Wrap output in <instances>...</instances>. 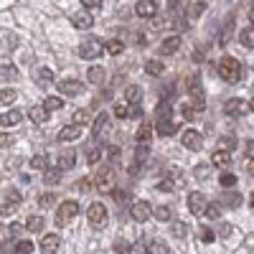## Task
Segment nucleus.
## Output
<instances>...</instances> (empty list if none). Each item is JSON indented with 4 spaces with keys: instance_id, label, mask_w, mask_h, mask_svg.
Listing matches in <instances>:
<instances>
[{
    "instance_id": "22",
    "label": "nucleus",
    "mask_w": 254,
    "mask_h": 254,
    "mask_svg": "<svg viewBox=\"0 0 254 254\" xmlns=\"http://www.w3.org/2000/svg\"><path fill=\"white\" fill-rule=\"evenodd\" d=\"M54 81V74H51V69H36V84L38 87H49V84Z\"/></svg>"
},
{
    "instance_id": "32",
    "label": "nucleus",
    "mask_w": 254,
    "mask_h": 254,
    "mask_svg": "<svg viewBox=\"0 0 254 254\" xmlns=\"http://www.w3.org/2000/svg\"><path fill=\"white\" fill-rule=\"evenodd\" d=\"M147 252L150 254H168V244L160 242V239H153L150 244H147Z\"/></svg>"
},
{
    "instance_id": "10",
    "label": "nucleus",
    "mask_w": 254,
    "mask_h": 254,
    "mask_svg": "<svg viewBox=\"0 0 254 254\" xmlns=\"http://www.w3.org/2000/svg\"><path fill=\"white\" fill-rule=\"evenodd\" d=\"M183 147H188V150H201L203 147V140H201V132H196V130H186L183 132Z\"/></svg>"
},
{
    "instance_id": "59",
    "label": "nucleus",
    "mask_w": 254,
    "mask_h": 254,
    "mask_svg": "<svg viewBox=\"0 0 254 254\" xmlns=\"http://www.w3.org/2000/svg\"><path fill=\"white\" fill-rule=\"evenodd\" d=\"M249 20H252V26H254V5L249 8Z\"/></svg>"
},
{
    "instance_id": "60",
    "label": "nucleus",
    "mask_w": 254,
    "mask_h": 254,
    "mask_svg": "<svg viewBox=\"0 0 254 254\" xmlns=\"http://www.w3.org/2000/svg\"><path fill=\"white\" fill-rule=\"evenodd\" d=\"M249 107H252V112H254V99H252V102H249Z\"/></svg>"
},
{
    "instance_id": "46",
    "label": "nucleus",
    "mask_w": 254,
    "mask_h": 254,
    "mask_svg": "<svg viewBox=\"0 0 254 254\" xmlns=\"http://www.w3.org/2000/svg\"><path fill=\"white\" fill-rule=\"evenodd\" d=\"M198 115V107H193V104H183V117L186 120H196Z\"/></svg>"
},
{
    "instance_id": "45",
    "label": "nucleus",
    "mask_w": 254,
    "mask_h": 254,
    "mask_svg": "<svg viewBox=\"0 0 254 254\" xmlns=\"http://www.w3.org/2000/svg\"><path fill=\"white\" fill-rule=\"evenodd\" d=\"M13 99H15V92L3 87V92H0V102H3V107H5V104H13Z\"/></svg>"
},
{
    "instance_id": "43",
    "label": "nucleus",
    "mask_w": 254,
    "mask_h": 254,
    "mask_svg": "<svg viewBox=\"0 0 254 254\" xmlns=\"http://www.w3.org/2000/svg\"><path fill=\"white\" fill-rule=\"evenodd\" d=\"M26 229L28 231H41V229H44V219H41V216H31L28 224H26Z\"/></svg>"
},
{
    "instance_id": "3",
    "label": "nucleus",
    "mask_w": 254,
    "mask_h": 254,
    "mask_svg": "<svg viewBox=\"0 0 254 254\" xmlns=\"http://www.w3.org/2000/svg\"><path fill=\"white\" fill-rule=\"evenodd\" d=\"M87 219L94 229H102V226H107V208H104V203H92L87 208Z\"/></svg>"
},
{
    "instance_id": "25",
    "label": "nucleus",
    "mask_w": 254,
    "mask_h": 254,
    "mask_svg": "<svg viewBox=\"0 0 254 254\" xmlns=\"http://www.w3.org/2000/svg\"><path fill=\"white\" fill-rule=\"evenodd\" d=\"M150 135H153V127L147 125V122H140L137 132H135V140L137 142H147V140H150Z\"/></svg>"
},
{
    "instance_id": "19",
    "label": "nucleus",
    "mask_w": 254,
    "mask_h": 254,
    "mask_svg": "<svg viewBox=\"0 0 254 254\" xmlns=\"http://www.w3.org/2000/svg\"><path fill=\"white\" fill-rule=\"evenodd\" d=\"M178 49H181V36H171V38H165L163 44H160V51L165 56H173Z\"/></svg>"
},
{
    "instance_id": "4",
    "label": "nucleus",
    "mask_w": 254,
    "mask_h": 254,
    "mask_svg": "<svg viewBox=\"0 0 254 254\" xmlns=\"http://www.w3.org/2000/svg\"><path fill=\"white\" fill-rule=\"evenodd\" d=\"M188 97H190V104L193 107H198V110H203V89H201V81H198V76H188Z\"/></svg>"
},
{
    "instance_id": "52",
    "label": "nucleus",
    "mask_w": 254,
    "mask_h": 254,
    "mask_svg": "<svg viewBox=\"0 0 254 254\" xmlns=\"http://www.w3.org/2000/svg\"><path fill=\"white\" fill-rule=\"evenodd\" d=\"M54 198H56L54 193H44V196L38 198V206H41V208H49V206L54 203Z\"/></svg>"
},
{
    "instance_id": "12",
    "label": "nucleus",
    "mask_w": 254,
    "mask_h": 254,
    "mask_svg": "<svg viewBox=\"0 0 254 254\" xmlns=\"http://www.w3.org/2000/svg\"><path fill=\"white\" fill-rule=\"evenodd\" d=\"M135 13H137L140 18H155L158 3H155V0H140V3L135 5Z\"/></svg>"
},
{
    "instance_id": "30",
    "label": "nucleus",
    "mask_w": 254,
    "mask_h": 254,
    "mask_svg": "<svg viewBox=\"0 0 254 254\" xmlns=\"http://www.w3.org/2000/svg\"><path fill=\"white\" fill-rule=\"evenodd\" d=\"M87 79H89V84H102L104 81V69L102 66H92L87 71Z\"/></svg>"
},
{
    "instance_id": "14",
    "label": "nucleus",
    "mask_w": 254,
    "mask_h": 254,
    "mask_svg": "<svg viewBox=\"0 0 254 254\" xmlns=\"http://www.w3.org/2000/svg\"><path fill=\"white\" fill-rule=\"evenodd\" d=\"M61 247V237L59 234H46L44 239H41V252L44 254H56Z\"/></svg>"
},
{
    "instance_id": "38",
    "label": "nucleus",
    "mask_w": 254,
    "mask_h": 254,
    "mask_svg": "<svg viewBox=\"0 0 254 254\" xmlns=\"http://www.w3.org/2000/svg\"><path fill=\"white\" fill-rule=\"evenodd\" d=\"M203 216H206V219H219V216H221V206H219V203H208L206 211H203Z\"/></svg>"
},
{
    "instance_id": "47",
    "label": "nucleus",
    "mask_w": 254,
    "mask_h": 254,
    "mask_svg": "<svg viewBox=\"0 0 254 254\" xmlns=\"http://www.w3.org/2000/svg\"><path fill=\"white\" fill-rule=\"evenodd\" d=\"M221 147H224V150H234V147H237V137H234V135L221 137Z\"/></svg>"
},
{
    "instance_id": "36",
    "label": "nucleus",
    "mask_w": 254,
    "mask_h": 254,
    "mask_svg": "<svg viewBox=\"0 0 254 254\" xmlns=\"http://www.w3.org/2000/svg\"><path fill=\"white\" fill-rule=\"evenodd\" d=\"M145 71L150 74V76H160L163 74V64L160 61H147L145 64Z\"/></svg>"
},
{
    "instance_id": "39",
    "label": "nucleus",
    "mask_w": 254,
    "mask_h": 254,
    "mask_svg": "<svg viewBox=\"0 0 254 254\" xmlns=\"http://www.w3.org/2000/svg\"><path fill=\"white\" fill-rule=\"evenodd\" d=\"M71 122H74V125H79V127H84V125L89 122V112H87V110H76Z\"/></svg>"
},
{
    "instance_id": "57",
    "label": "nucleus",
    "mask_w": 254,
    "mask_h": 254,
    "mask_svg": "<svg viewBox=\"0 0 254 254\" xmlns=\"http://www.w3.org/2000/svg\"><path fill=\"white\" fill-rule=\"evenodd\" d=\"M20 231H23V226H18V224L10 226V234H20Z\"/></svg>"
},
{
    "instance_id": "16",
    "label": "nucleus",
    "mask_w": 254,
    "mask_h": 254,
    "mask_svg": "<svg viewBox=\"0 0 254 254\" xmlns=\"http://www.w3.org/2000/svg\"><path fill=\"white\" fill-rule=\"evenodd\" d=\"M155 130H158V135H160V137H168V135H173V132L178 130V125H176L171 117H160V120H158V125H155Z\"/></svg>"
},
{
    "instance_id": "15",
    "label": "nucleus",
    "mask_w": 254,
    "mask_h": 254,
    "mask_svg": "<svg viewBox=\"0 0 254 254\" xmlns=\"http://www.w3.org/2000/svg\"><path fill=\"white\" fill-rule=\"evenodd\" d=\"M71 26L79 28V31H87V28L94 26V18H92L89 13H84V10H81V13H74V15H71Z\"/></svg>"
},
{
    "instance_id": "11",
    "label": "nucleus",
    "mask_w": 254,
    "mask_h": 254,
    "mask_svg": "<svg viewBox=\"0 0 254 254\" xmlns=\"http://www.w3.org/2000/svg\"><path fill=\"white\" fill-rule=\"evenodd\" d=\"M112 188H115V176H112V171H102V173L97 176V190H99V193H110Z\"/></svg>"
},
{
    "instance_id": "53",
    "label": "nucleus",
    "mask_w": 254,
    "mask_h": 254,
    "mask_svg": "<svg viewBox=\"0 0 254 254\" xmlns=\"http://www.w3.org/2000/svg\"><path fill=\"white\" fill-rule=\"evenodd\" d=\"M193 173H196V178H198V181H206V176H208V165H198Z\"/></svg>"
},
{
    "instance_id": "31",
    "label": "nucleus",
    "mask_w": 254,
    "mask_h": 254,
    "mask_svg": "<svg viewBox=\"0 0 254 254\" xmlns=\"http://www.w3.org/2000/svg\"><path fill=\"white\" fill-rule=\"evenodd\" d=\"M44 107H46L49 112H56V110L64 107V99H61V97H46V99H44Z\"/></svg>"
},
{
    "instance_id": "2",
    "label": "nucleus",
    "mask_w": 254,
    "mask_h": 254,
    "mask_svg": "<svg viewBox=\"0 0 254 254\" xmlns=\"http://www.w3.org/2000/svg\"><path fill=\"white\" fill-rule=\"evenodd\" d=\"M104 51H107V44H102V41L94 38V36H89L87 41H81V46H79V56L84 61H92V59L102 56Z\"/></svg>"
},
{
    "instance_id": "49",
    "label": "nucleus",
    "mask_w": 254,
    "mask_h": 254,
    "mask_svg": "<svg viewBox=\"0 0 254 254\" xmlns=\"http://www.w3.org/2000/svg\"><path fill=\"white\" fill-rule=\"evenodd\" d=\"M127 254H150V252H147V244L137 242V244H132L130 249H127Z\"/></svg>"
},
{
    "instance_id": "24",
    "label": "nucleus",
    "mask_w": 254,
    "mask_h": 254,
    "mask_svg": "<svg viewBox=\"0 0 254 254\" xmlns=\"http://www.w3.org/2000/svg\"><path fill=\"white\" fill-rule=\"evenodd\" d=\"M28 117H31L36 125H41V122H46V117H49V110L44 107V104H38V107H31Z\"/></svg>"
},
{
    "instance_id": "50",
    "label": "nucleus",
    "mask_w": 254,
    "mask_h": 254,
    "mask_svg": "<svg viewBox=\"0 0 254 254\" xmlns=\"http://www.w3.org/2000/svg\"><path fill=\"white\" fill-rule=\"evenodd\" d=\"M150 26L158 31V28H168V26H171V20H168V18H150Z\"/></svg>"
},
{
    "instance_id": "23",
    "label": "nucleus",
    "mask_w": 254,
    "mask_h": 254,
    "mask_svg": "<svg viewBox=\"0 0 254 254\" xmlns=\"http://www.w3.org/2000/svg\"><path fill=\"white\" fill-rule=\"evenodd\" d=\"M239 41H242V46H244V49H254V26H247V28H242V33H239Z\"/></svg>"
},
{
    "instance_id": "62",
    "label": "nucleus",
    "mask_w": 254,
    "mask_h": 254,
    "mask_svg": "<svg viewBox=\"0 0 254 254\" xmlns=\"http://www.w3.org/2000/svg\"><path fill=\"white\" fill-rule=\"evenodd\" d=\"M252 206H254V193H252Z\"/></svg>"
},
{
    "instance_id": "34",
    "label": "nucleus",
    "mask_w": 254,
    "mask_h": 254,
    "mask_svg": "<svg viewBox=\"0 0 254 254\" xmlns=\"http://www.w3.org/2000/svg\"><path fill=\"white\" fill-rule=\"evenodd\" d=\"M132 115V110H130V104L127 102H122V104H115V117H120V120H127Z\"/></svg>"
},
{
    "instance_id": "61",
    "label": "nucleus",
    "mask_w": 254,
    "mask_h": 254,
    "mask_svg": "<svg viewBox=\"0 0 254 254\" xmlns=\"http://www.w3.org/2000/svg\"><path fill=\"white\" fill-rule=\"evenodd\" d=\"M176 3H178V0H171V5H176Z\"/></svg>"
},
{
    "instance_id": "8",
    "label": "nucleus",
    "mask_w": 254,
    "mask_h": 254,
    "mask_svg": "<svg viewBox=\"0 0 254 254\" xmlns=\"http://www.w3.org/2000/svg\"><path fill=\"white\" fill-rule=\"evenodd\" d=\"M206 196L201 193V190H193V193H188V208H190V214H203L206 211Z\"/></svg>"
},
{
    "instance_id": "35",
    "label": "nucleus",
    "mask_w": 254,
    "mask_h": 254,
    "mask_svg": "<svg viewBox=\"0 0 254 254\" xmlns=\"http://www.w3.org/2000/svg\"><path fill=\"white\" fill-rule=\"evenodd\" d=\"M171 231H173L176 239H183V237L188 234V226H186L183 221H173V224H171Z\"/></svg>"
},
{
    "instance_id": "5",
    "label": "nucleus",
    "mask_w": 254,
    "mask_h": 254,
    "mask_svg": "<svg viewBox=\"0 0 254 254\" xmlns=\"http://www.w3.org/2000/svg\"><path fill=\"white\" fill-rule=\"evenodd\" d=\"M76 214H79V203H76V201H64V203L59 206V211H56V224L64 226L66 221H71Z\"/></svg>"
},
{
    "instance_id": "9",
    "label": "nucleus",
    "mask_w": 254,
    "mask_h": 254,
    "mask_svg": "<svg viewBox=\"0 0 254 254\" xmlns=\"http://www.w3.org/2000/svg\"><path fill=\"white\" fill-rule=\"evenodd\" d=\"M130 214H132L135 221H147V219L153 216V208H150V203H147V201H137V203H132Z\"/></svg>"
},
{
    "instance_id": "17",
    "label": "nucleus",
    "mask_w": 254,
    "mask_h": 254,
    "mask_svg": "<svg viewBox=\"0 0 254 254\" xmlns=\"http://www.w3.org/2000/svg\"><path fill=\"white\" fill-rule=\"evenodd\" d=\"M231 160H234V158H231V150H224V147H219V150L211 155V163H214L216 168H229Z\"/></svg>"
},
{
    "instance_id": "44",
    "label": "nucleus",
    "mask_w": 254,
    "mask_h": 254,
    "mask_svg": "<svg viewBox=\"0 0 254 254\" xmlns=\"http://www.w3.org/2000/svg\"><path fill=\"white\" fill-rule=\"evenodd\" d=\"M224 203H226L229 208H239V206H242V196H239V193H229V196L224 198Z\"/></svg>"
},
{
    "instance_id": "42",
    "label": "nucleus",
    "mask_w": 254,
    "mask_h": 254,
    "mask_svg": "<svg viewBox=\"0 0 254 254\" xmlns=\"http://www.w3.org/2000/svg\"><path fill=\"white\" fill-rule=\"evenodd\" d=\"M31 165L38 168V171H46V168H49V155H36V158L31 160Z\"/></svg>"
},
{
    "instance_id": "40",
    "label": "nucleus",
    "mask_w": 254,
    "mask_h": 254,
    "mask_svg": "<svg viewBox=\"0 0 254 254\" xmlns=\"http://www.w3.org/2000/svg\"><path fill=\"white\" fill-rule=\"evenodd\" d=\"M219 183H221L224 188H231V186L237 183V176H234V173H229V171H224V173L219 176Z\"/></svg>"
},
{
    "instance_id": "7",
    "label": "nucleus",
    "mask_w": 254,
    "mask_h": 254,
    "mask_svg": "<svg viewBox=\"0 0 254 254\" xmlns=\"http://www.w3.org/2000/svg\"><path fill=\"white\" fill-rule=\"evenodd\" d=\"M81 89H84V84L79 79H61L59 81V92L64 97H76V94H81Z\"/></svg>"
},
{
    "instance_id": "55",
    "label": "nucleus",
    "mask_w": 254,
    "mask_h": 254,
    "mask_svg": "<svg viewBox=\"0 0 254 254\" xmlns=\"http://www.w3.org/2000/svg\"><path fill=\"white\" fill-rule=\"evenodd\" d=\"M244 153H247V158H249V160L254 158V140H252V142H247V147H244Z\"/></svg>"
},
{
    "instance_id": "13",
    "label": "nucleus",
    "mask_w": 254,
    "mask_h": 254,
    "mask_svg": "<svg viewBox=\"0 0 254 254\" xmlns=\"http://www.w3.org/2000/svg\"><path fill=\"white\" fill-rule=\"evenodd\" d=\"M18 203H20V193L15 188H10L8 193H5V201H3V216H10L13 211L18 208Z\"/></svg>"
},
{
    "instance_id": "21",
    "label": "nucleus",
    "mask_w": 254,
    "mask_h": 254,
    "mask_svg": "<svg viewBox=\"0 0 254 254\" xmlns=\"http://www.w3.org/2000/svg\"><path fill=\"white\" fill-rule=\"evenodd\" d=\"M140 97H142V89L137 84H130V87L125 89V102L127 104H140Z\"/></svg>"
},
{
    "instance_id": "20",
    "label": "nucleus",
    "mask_w": 254,
    "mask_h": 254,
    "mask_svg": "<svg viewBox=\"0 0 254 254\" xmlns=\"http://www.w3.org/2000/svg\"><path fill=\"white\" fill-rule=\"evenodd\" d=\"M74 165H76V153L74 150H66V153L59 155V168L61 171H71Z\"/></svg>"
},
{
    "instance_id": "51",
    "label": "nucleus",
    "mask_w": 254,
    "mask_h": 254,
    "mask_svg": "<svg viewBox=\"0 0 254 254\" xmlns=\"http://www.w3.org/2000/svg\"><path fill=\"white\" fill-rule=\"evenodd\" d=\"M198 237H201V242H214V231H211V229H206V226H201L198 229Z\"/></svg>"
},
{
    "instance_id": "6",
    "label": "nucleus",
    "mask_w": 254,
    "mask_h": 254,
    "mask_svg": "<svg viewBox=\"0 0 254 254\" xmlns=\"http://www.w3.org/2000/svg\"><path fill=\"white\" fill-rule=\"evenodd\" d=\"M252 107H249V102H244V99H229L226 104H224V112L229 115V117H242V115H247Z\"/></svg>"
},
{
    "instance_id": "48",
    "label": "nucleus",
    "mask_w": 254,
    "mask_h": 254,
    "mask_svg": "<svg viewBox=\"0 0 254 254\" xmlns=\"http://www.w3.org/2000/svg\"><path fill=\"white\" fill-rule=\"evenodd\" d=\"M99 158H102V147H92L89 155H87V163L94 165V163H99Z\"/></svg>"
},
{
    "instance_id": "37",
    "label": "nucleus",
    "mask_w": 254,
    "mask_h": 254,
    "mask_svg": "<svg viewBox=\"0 0 254 254\" xmlns=\"http://www.w3.org/2000/svg\"><path fill=\"white\" fill-rule=\"evenodd\" d=\"M33 252V242L31 239H20L15 244V254H31Z\"/></svg>"
},
{
    "instance_id": "26",
    "label": "nucleus",
    "mask_w": 254,
    "mask_h": 254,
    "mask_svg": "<svg viewBox=\"0 0 254 254\" xmlns=\"http://www.w3.org/2000/svg\"><path fill=\"white\" fill-rule=\"evenodd\" d=\"M59 181H61V168H46V171H44V183L56 186Z\"/></svg>"
},
{
    "instance_id": "41",
    "label": "nucleus",
    "mask_w": 254,
    "mask_h": 254,
    "mask_svg": "<svg viewBox=\"0 0 254 254\" xmlns=\"http://www.w3.org/2000/svg\"><path fill=\"white\" fill-rule=\"evenodd\" d=\"M15 79V66L10 61H3V81H13Z\"/></svg>"
},
{
    "instance_id": "27",
    "label": "nucleus",
    "mask_w": 254,
    "mask_h": 254,
    "mask_svg": "<svg viewBox=\"0 0 254 254\" xmlns=\"http://www.w3.org/2000/svg\"><path fill=\"white\" fill-rule=\"evenodd\" d=\"M153 216H155L158 221L165 224V221H171V219H173V208H171V206H158V208L153 211Z\"/></svg>"
},
{
    "instance_id": "18",
    "label": "nucleus",
    "mask_w": 254,
    "mask_h": 254,
    "mask_svg": "<svg viewBox=\"0 0 254 254\" xmlns=\"http://www.w3.org/2000/svg\"><path fill=\"white\" fill-rule=\"evenodd\" d=\"M79 135H81V127L71 122V125H66V127L59 132V140H61V142H71V140H76Z\"/></svg>"
},
{
    "instance_id": "29",
    "label": "nucleus",
    "mask_w": 254,
    "mask_h": 254,
    "mask_svg": "<svg viewBox=\"0 0 254 254\" xmlns=\"http://www.w3.org/2000/svg\"><path fill=\"white\" fill-rule=\"evenodd\" d=\"M20 120H23V112H18V110H10L8 115H3V127H13V125H18Z\"/></svg>"
},
{
    "instance_id": "28",
    "label": "nucleus",
    "mask_w": 254,
    "mask_h": 254,
    "mask_svg": "<svg viewBox=\"0 0 254 254\" xmlns=\"http://www.w3.org/2000/svg\"><path fill=\"white\" fill-rule=\"evenodd\" d=\"M104 127H107V115H97V120L92 125V137H99L104 132Z\"/></svg>"
},
{
    "instance_id": "58",
    "label": "nucleus",
    "mask_w": 254,
    "mask_h": 254,
    "mask_svg": "<svg viewBox=\"0 0 254 254\" xmlns=\"http://www.w3.org/2000/svg\"><path fill=\"white\" fill-rule=\"evenodd\" d=\"M247 171H249V176H254V158L247 163Z\"/></svg>"
},
{
    "instance_id": "56",
    "label": "nucleus",
    "mask_w": 254,
    "mask_h": 254,
    "mask_svg": "<svg viewBox=\"0 0 254 254\" xmlns=\"http://www.w3.org/2000/svg\"><path fill=\"white\" fill-rule=\"evenodd\" d=\"M158 188L160 190H173V183L171 181H163V183H158Z\"/></svg>"
},
{
    "instance_id": "54",
    "label": "nucleus",
    "mask_w": 254,
    "mask_h": 254,
    "mask_svg": "<svg viewBox=\"0 0 254 254\" xmlns=\"http://www.w3.org/2000/svg\"><path fill=\"white\" fill-rule=\"evenodd\" d=\"M81 5H84V8H99L102 0H81Z\"/></svg>"
},
{
    "instance_id": "1",
    "label": "nucleus",
    "mask_w": 254,
    "mask_h": 254,
    "mask_svg": "<svg viewBox=\"0 0 254 254\" xmlns=\"http://www.w3.org/2000/svg\"><path fill=\"white\" fill-rule=\"evenodd\" d=\"M219 76H221L224 81H229V84L239 81V76H242V66H239V61H237L234 56H224V59L219 61Z\"/></svg>"
},
{
    "instance_id": "33",
    "label": "nucleus",
    "mask_w": 254,
    "mask_h": 254,
    "mask_svg": "<svg viewBox=\"0 0 254 254\" xmlns=\"http://www.w3.org/2000/svg\"><path fill=\"white\" fill-rule=\"evenodd\" d=\"M122 51H125V44H122V41H117V38L107 41V54H110V56H120Z\"/></svg>"
}]
</instances>
